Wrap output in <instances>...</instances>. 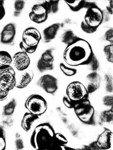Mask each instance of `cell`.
Returning a JSON list of instances; mask_svg holds the SVG:
<instances>
[{"mask_svg": "<svg viewBox=\"0 0 113 150\" xmlns=\"http://www.w3.org/2000/svg\"><path fill=\"white\" fill-rule=\"evenodd\" d=\"M59 1H46L43 2L41 4L46 9L48 14H55L58 11Z\"/></svg>", "mask_w": 113, "mask_h": 150, "instance_id": "cell-19", "label": "cell"}, {"mask_svg": "<svg viewBox=\"0 0 113 150\" xmlns=\"http://www.w3.org/2000/svg\"><path fill=\"white\" fill-rule=\"evenodd\" d=\"M67 142V139L63 135L61 134H55L52 150L64 149V147L65 146Z\"/></svg>", "mask_w": 113, "mask_h": 150, "instance_id": "cell-18", "label": "cell"}, {"mask_svg": "<svg viewBox=\"0 0 113 150\" xmlns=\"http://www.w3.org/2000/svg\"><path fill=\"white\" fill-rule=\"evenodd\" d=\"M89 65H90V69H91V70H92L93 71H97L99 68V63L97 58L95 57V55H94L91 62H90V63Z\"/></svg>", "mask_w": 113, "mask_h": 150, "instance_id": "cell-32", "label": "cell"}, {"mask_svg": "<svg viewBox=\"0 0 113 150\" xmlns=\"http://www.w3.org/2000/svg\"><path fill=\"white\" fill-rule=\"evenodd\" d=\"M105 38L107 41L110 42L111 43H112V42H113V30H112V29H110L106 32V33H105Z\"/></svg>", "mask_w": 113, "mask_h": 150, "instance_id": "cell-33", "label": "cell"}, {"mask_svg": "<svg viewBox=\"0 0 113 150\" xmlns=\"http://www.w3.org/2000/svg\"><path fill=\"white\" fill-rule=\"evenodd\" d=\"M55 131L50 124L41 123L37 126L31 138L32 146L37 150H52Z\"/></svg>", "mask_w": 113, "mask_h": 150, "instance_id": "cell-2", "label": "cell"}, {"mask_svg": "<svg viewBox=\"0 0 113 150\" xmlns=\"http://www.w3.org/2000/svg\"><path fill=\"white\" fill-rule=\"evenodd\" d=\"M63 103L67 108H69V109L73 108V105H73V102L71 101L66 96H64L63 97Z\"/></svg>", "mask_w": 113, "mask_h": 150, "instance_id": "cell-34", "label": "cell"}, {"mask_svg": "<svg viewBox=\"0 0 113 150\" xmlns=\"http://www.w3.org/2000/svg\"><path fill=\"white\" fill-rule=\"evenodd\" d=\"M101 119L103 121L109 122L112 119V110L110 111L104 112L101 115Z\"/></svg>", "mask_w": 113, "mask_h": 150, "instance_id": "cell-31", "label": "cell"}, {"mask_svg": "<svg viewBox=\"0 0 113 150\" xmlns=\"http://www.w3.org/2000/svg\"><path fill=\"white\" fill-rule=\"evenodd\" d=\"M33 78V72L32 71H25L23 72L18 80H16V87L17 88H24L26 87L32 81Z\"/></svg>", "mask_w": 113, "mask_h": 150, "instance_id": "cell-15", "label": "cell"}, {"mask_svg": "<svg viewBox=\"0 0 113 150\" xmlns=\"http://www.w3.org/2000/svg\"><path fill=\"white\" fill-rule=\"evenodd\" d=\"M9 91V88L0 82V101H3L6 99Z\"/></svg>", "mask_w": 113, "mask_h": 150, "instance_id": "cell-28", "label": "cell"}, {"mask_svg": "<svg viewBox=\"0 0 113 150\" xmlns=\"http://www.w3.org/2000/svg\"><path fill=\"white\" fill-rule=\"evenodd\" d=\"M13 59L10 54L6 51H0V68L10 66Z\"/></svg>", "mask_w": 113, "mask_h": 150, "instance_id": "cell-20", "label": "cell"}, {"mask_svg": "<svg viewBox=\"0 0 113 150\" xmlns=\"http://www.w3.org/2000/svg\"><path fill=\"white\" fill-rule=\"evenodd\" d=\"M112 132L105 128L104 132L99 135L96 143L100 149H108L111 147Z\"/></svg>", "mask_w": 113, "mask_h": 150, "instance_id": "cell-14", "label": "cell"}, {"mask_svg": "<svg viewBox=\"0 0 113 150\" xmlns=\"http://www.w3.org/2000/svg\"><path fill=\"white\" fill-rule=\"evenodd\" d=\"M113 45L111 43V45H107L104 48V52L105 55L107 60L111 62H113Z\"/></svg>", "mask_w": 113, "mask_h": 150, "instance_id": "cell-26", "label": "cell"}, {"mask_svg": "<svg viewBox=\"0 0 113 150\" xmlns=\"http://www.w3.org/2000/svg\"><path fill=\"white\" fill-rule=\"evenodd\" d=\"M15 144L17 149H22L24 148L23 142V140L20 137H17Z\"/></svg>", "mask_w": 113, "mask_h": 150, "instance_id": "cell-35", "label": "cell"}, {"mask_svg": "<svg viewBox=\"0 0 113 150\" xmlns=\"http://www.w3.org/2000/svg\"><path fill=\"white\" fill-rule=\"evenodd\" d=\"M104 104L108 106L112 105V96H105L103 98Z\"/></svg>", "mask_w": 113, "mask_h": 150, "instance_id": "cell-36", "label": "cell"}, {"mask_svg": "<svg viewBox=\"0 0 113 150\" xmlns=\"http://www.w3.org/2000/svg\"><path fill=\"white\" fill-rule=\"evenodd\" d=\"M12 59L16 68L20 71L26 70L31 63L30 58L28 54L23 51L14 54Z\"/></svg>", "mask_w": 113, "mask_h": 150, "instance_id": "cell-12", "label": "cell"}, {"mask_svg": "<svg viewBox=\"0 0 113 150\" xmlns=\"http://www.w3.org/2000/svg\"><path fill=\"white\" fill-rule=\"evenodd\" d=\"M60 67L62 72L67 76H69V77L73 76H75V75L77 73V70L76 69L67 67L63 63L60 64Z\"/></svg>", "mask_w": 113, "mask_h": 150, "instance_id": "cell-27", "label": "cell"}, {"mask_svg": "<svg viewBox=\"0 0 113 150\" xmlns=\"http://www.w3.org/2000/svg\"><path fill=\"white\" fill-rule=\"evenodd\" d=\"M37 84L49 94H54L58 89L57 79L48 74L42 76L37 82Z\"/></svg>", "mask_w": 113, "mask_h": 150, "instance_id": "cell-9", "label": "cell"}, {"mask_svg": "<svg viewBox=\"0 0 113 150\" xmlns=\"http://www.w3.org/2000/svg\"><path fill=\"white\" fill-rule=\"evenodd\" d=\"M73 109L76 116L81 122L85 124L95 125L94 108L88 98L76 103Z\"/></svg>", "mask_w": 113, "mask_h": 150, "instance_id": "cell-4", "label": "cell"}, {"mask_svg": "<svg viewBox=\"0 0 113 150\" xmlns=\"http://www.w3.org/2000/svg\"><path fill=\"white\" fill-rule=\"evenodd\" d=\"M39 119V116L32 114L31 113H26L21 120V127L26 132H29L31 129L32 123Z\"/></svg>", "mask_w": 113, "mask_h": 150, "instance_id": "cell-17", "label": "cell"}, {"mask_svg": "<svg viewBox=\"0 0 113 150\" xmlns=\"http://www.w3.org/2000/svg\"><path fill=\"white\" fill-rule=\"evenodd\" d=\"M94 54L91 46L85 40L79 39L67 46L63 54L64 61L71 66L89 65Z\"/></svg>", "mask_w": 113, "mask_h": 150, "instance_id": "cell-1", "label": "cell"}, {"mask_svg": "<svg viewBox=\"0 0 113 150\" xmlns=\"http://www.w3.org/2000/svg\"><path fill=\"white\" fill-rule=\"evenodd\" d=\"M41 39L39 30L35 28H28L22 35V40L20 43V47L23 52L33 54L36 51L38 44Z\"/></svg>", "mask_w": 113, "mask_h": 150, "instance_id": "cell-3", "label": "cell"}, {"mask_svg": "<svg viewBox=\"0 0 113 150\" xmlns=\"http://www.w3.org/2000/svg\"><path fill=\"white\" fill-rule=\"evenodd\" d=\"M87 79L90 81L89 84L94 85L99 88L100 86V77L97 72H93L91 74H89V75H87Z\"/></svg>", "mask_w": 113, "mask_h": 150, "instance_id": "cell-24", "label": "cell"}, {"mask_svg": "<svg viewBox=\"0 0 113 150\" xmlns=\"http://www.w3.org/2000/svg\"><path fill=\"white\" fill-rule=\"evenodd\" d=\"M88 147H89L90 149H99V147L98 146V145H97L96 142H92V144H90V145H89Z\"/></svg>", "mask_w": 113, "mask_h": 150, "instance_id": "cell-38", "label": "cell"}, {"mask_svg": "<svg viewBox=\"0 0 113 150\" xmlns=\"http://www.w3.org/2000/svg\"><path fill=\"white\" fill-rule=\"evenodd\" d=\"M16 26L13 23H9L3 29L1 33V42L3 44L12 43L16 36Z\"/></svg>", "mask_w": 113, "mask_h": 150, "instance_id": "cell-13", "label": "cell"}, {"mask_svg": "<svg viewBox=\"0 0 113 150\" xmlns=\"http://www.w3.org/2000/svg\"><path fill=\"white\" fill-rule=\"evenodd\" d=\"M26 108L30 113L41 116L47 109V103L45 98L38 94L30 96L25 103Z\"/></svg>", "mask_w": 113, "mask_h": 150, "instance_id": "cell-6", "label": "cell"}, {"mask_svg": "<svg viewBox=\"0 0 113 150\" xmlns=\"http://www.w3.org/2000/svg\"><path fill=\"white\" fill-rule=\"evenodd\" d=\"M6 147V133L4 128L0 126V150H4Z\"/></svg>", "mask_w": 113, "mask_h": 150, "instance_id": "cell-29", "label": "cell"}, {"mask_svg": "<svg viewBox=\"0 0 113 150\" xmlns=\"http://www.w3.org/2000/svg\"><path fill=\"white\" fill-rule=\"evenodd\" d=\"M112 1L111 0V1H110V5L109 7H107V9H108V11H109V13L111 14H112Z\"/></svg>", "mask_w": 113, "mask_h": 150, "instance_id": "cell-39", "label": "cell"}, {"mask_svg": "<svg viewBox=\"0 0 113 150\" xmlns=\"http://www.w3.org/2000/svg\"><path fill=\"white\" fill-rule=\"evenodd\" d=\"M25 2L24 1H20V0H18V1H15L14 6V16L15 17H18L21 14L23 10L25 7Z\"/></svg>", "mask_w": 113, "mask_h": 150, "instance_id": "cell-25", "label": "cell"}, {"mask_svg": "<svg viewBox=\"0 0 113 150\" xmlns=\"http://www.w3.org/2000/svg\"><path fill=\"white\" fill-rule=\"evenodd\" d=\"M80 38L77 37L72 30H67L62 36V42L69 46L78 40Z\"/></svg>", "mask_w": 113, "mask_h": 150, "instance_id": "cell-21", "label": "cell"}, {"mask_svg": "<svg viewBox=\"0 0 113 150\" xmlns=\"http://www.w3.org/2000/svg\"><path fill=\"white\" fill-rule=\"evenodd\" d=\"M0 82L6 85L10 91L14 88L16 84V72L11 67L0 68Z\"/></svg>", "mask_w": 113, "mask_h": 150, "instance_id": "cell-8", "label": "cell"}, {"mask_svg": "<svg viewBox=\"0 0 113 150\" xmlns=\"http://www.w3.org/2000/svg\"><path fill=\"white\" fill-rule=\"evenodd\" d=\"M65 3L69 6L70 8L73 11H79L85 7V1H76L73 3H69L65 1Z\"/></svg>", "mask_w": 113, "mask_h": 150, "instance_id": "cell-22", "label": "cell"}, {"mask_svg": "<svg viewBox=\"0 0 113 150\" xmlns=\"http://www.w3.org/2000/svg\"><path fill=\"white\" fill-rule=\"evenodd\" d=\"M54 56L52 50L48 49L42 54L41 57L37 63V68L41 72L48 70H52L54 68Z\"/></svg>", "mask_w": 113, "mask_h": 150, "instance_id": "cell-10", "label": "cell"}, {"mask_svg": "<svg viewBox=\"0 0 113 150\" xmlns=\"http://www.w3.org/2000/svg\"><path fill=\"white\" fill-rule=\"evenodd\" d=\"M103 20L102 11L97 7L89 8L85 15L83 21L87 26L92 28L97 29Z\"/></svg>", "mask_w": 113, "mask_h": 150, "instance_id": "cell-7", "label": "cell"}, {"mask_svg": "<svg viewBox=\"0 0 113 150\" xmlns=\"http://www.w3.org/2000/svg\"><path fill=\"white\" fill-rule=\"evenodd\" d=\"M48 14L44 7L41 4L34 5L29 13L31 20L36 23H42L45 22L48 18Z\"/></svg>", "mask_w": 113, "mask_h": 150, "instance_id": "cell-11", "label": "cell"}, {"mask_svg": "<svg viewBox=\"0 0 113 150\" xmlns=\"http://www.w3.org/2000/svg\"><path fill=\"white\" fill-rule=\"evenodd\" d=\"M60 28V23H55L45 29L43 32L45 42L47 43L53 40L55 38Z\"/></svg>", "mask_w": 113, "mask_h": 150, "instance_id": "cell-16", "label": "cell"}, {"mask_svg": "<svg viewBox=\"0 0 113 150\" xmlns=\"http://www.w3.org/2000/svg\"><path fill=\"white\" fill-rule=\"evenodd\" d=\"M16 106V102L14 99H12L7 104L3 109V113L6 116H10L13 114L15 108Z\"/></svg>", "mask_w": 113, "mask_h": 150, "instance_id": "cell-23", "label": "cell"}, {"mask_svg": "<svg viewBox=\"0 0 113 150\" xmlns=\"http://www.w3.org/2000/svg\"><path fill=\"white\" fill-rule=\"evenodd\" d=\"M4 1H0V20H2L6 14V10L4 7Z\"/></svg>", "mask_w": 113, "mask_h": 150, "instance_id": "cell-37", "label": "cell"}, {"mask_svg": "<svg viewBox=\"0 0 113 150\" xmlns=\"http://www.w3.org/2000/svg\"><path fill=\"white\" fill-rule=\"evenodd\" d=\"M66 94L67 97L73 102L74 105L76 103L89 97V93L86 88L79 81L72 82L67 86Z\"/></svg>", "mask_w": 113, "mask_h": 150, "instance_id": "cell-5", "label": "cell"}, {"mask_svg": "<svg viewBox=\"0 0 113 150\" xmlns=\"http://www.w3.org/2000/svg\"><path fill=\"white\" fill-rule=\"evenodd\" d=\"M81 28L83 32H85L86 33H89V34L94 33L97 30V29L92 28L91 27L87 26V25L83 21L81 23Z\"/></svg>", "mask_w": 113, "mask_h": 150, "instance_id": "cell-30", "label": "cell"}]
</instances>
